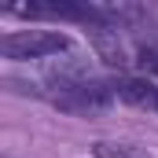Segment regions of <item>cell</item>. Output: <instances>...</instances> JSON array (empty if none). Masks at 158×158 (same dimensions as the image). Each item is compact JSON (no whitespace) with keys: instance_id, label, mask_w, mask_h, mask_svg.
I'll use <instances>...</instances> for the list:
<instances>
[{"instance_id":"obj_1","label":"cell","mask_w":158,"mask_h":158,"mask_svg":"<svg viewBox=\"0 0 158 158\" xmlns=\"http://www.w3.org/2000/svg\"><path fill=\"white\" fill-rule=\"evenodd\" d=\"M0 52L15 63H30V59H52L59 52H70V37L55 33V30H19L0 40Z\"/></svg>"},{"instance_id":"obj_2","label":"cell","mask_w":158,"mask_h":158,"mask_svg":"<svg viewBox=\"0 0 158 158\" xmlns=\"http://www.w3.org/2000/svg\"><path fill=\"white\" fill-rule=\"evenodd\" d=\"M92 158H155L147 147L136 143H121V140H96L92 143Z\"/></svg>"},{"instance_id":"obj_3","label":"cell","mask_w":158,"mask_h":158,"mask_svg":"<svg viewBox=\"0 0 158 158\" xmlns=\"http://www.w3.org/2000/svg\"><path fill=\"white\" fill-rule=\"evenodd\" d=\"M136 63L143 66V74H151L158 81V48H140V59Z\"/></svg>"}]
</instances>
